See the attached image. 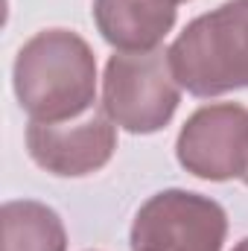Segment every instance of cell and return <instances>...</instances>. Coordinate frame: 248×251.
<instances>
[{
    "mask_svg": "<svg viewBox=\"0 0 248 251\" xmlns=\"http://www.w3.org/2000/svg\"><path fill=\"white\" fill-rule=\"evenodd\" d=\"M97 62L91 47L67 29L32 35L15 59V94L38 123H62L94 105Z\"/></svg>",
    "mask_w": 248,
    "mask_h": 251,
    "instance_id": "cell-1",
    "label": "cell"
},
{
    "mask_svg": "<svg viewBox=\"0 0 248 251\" xmlns=\"http://www.w3.org/2000/svg\"><path fill=\"white\" fill-rule=\"evenodd\" d=\"M175 82L196 97L248 88V0L196 18L170 47Z\"/></svg>",
    "mask_w": 248,
    "mask_h": 251,
    "instance_id": "cell-2",
    "label": "cell"
},
{
    "mask_svg": "<svg viewBox=\"0 0 248 251\" xmlns=\"http://www.w3.org/2000/svg\"><path fill=\"white\" fill-rule=\"evenodd\" d=\"M102 102L108 117L125 131L149 134L170 123L178 108V82L170 53H120L105 64Z\"/></svg>",
    "mask_w": 248,
    "mask_h": 251,
    "instance_id": "cell-3",
    "label": "cell"
},
{
    "mask_svg": "<svg viewBox=\"0 0 248 251\" xmlns=\"http://www.w3.org/2000/svg\"><path fill=\"white\" fill-rule=\"evenodd\" d=\"M225 210L198 193L164 190L134 216L131 251H222Z\"/></svg>",
    "mask_w": 248,
    "mask_h": 251,
    "instance_id": "cell-4",
    "label": "cell"
},
{
    "mask_svg": "<svg viewBox=\"0 0 248 251\" xmlns=\"http://www.w3.org/2000/svg\"><path fill=\"white\" fill-rule=\"evenodd\" d=\"M175 149L181 167L198 178H243L248 164V108L234 102L198 108L184 123Z\"/></svg>",
    "mask_w": 248,
    "mask_h": 251,
    "instance_id": "cell-5",
    "label": "cell"
},
{
    "mask_svg": "<svg viewBox=\"0 0 248 251\" xmlns=\"http://www.w3.org/2000/svg\"><path fill=\"white\" fill-rule=\"evenodd\" d=\"M32 161L53 176H88L108 164L117 146V131L108 111L88 108L85 114L62 123H38L26 128Z\"/></svg>",
    "mask_w": 248,
    "mask_h": 251,
    "instance_id": "cell-6",
    "label": "cell"
},
{
    "mask_svg": "<svg viewBox=\"0 0 248 251\" xmlns=\"http://www.w3.org/2000/svg\"><path fill=\"white\" fill-rule=\"evenodd\" d=\"M102 38L125 53H146L173 29L175 6L167 0H94Z\"/></svg>",
    "mask_w": 248,
    "mask_h": 251,
    "instance_id": "cell-7",
    "label": "cell"
},
{
    "mask_svg": "<svg viewBox=\"0 0 248 251\" xmlns=\"http://www.w3.org/2000/svg\"><path fill=\"white\" fill-rule=\"evenodd\" d=\"M3 251H64L67 237L56 210L41 201H6L0 210Z\"/></svg>",
    "mask_w": 248,
    "mask_h": 251,
    "instance_id": "cell-8",
    "label": "cell"
},
{
    "mask_svg": "<svg viewBox=\"0 0 248 251\" xmlns=\"http://www.w3.org/2000/svg\"><path fill=\"white\" fill-rule=\"evenodd\" d=\"M234 251H248V240H243V243H240V246H237Z\"/></svg>",
    "mask_w": 248,
    "mask_h": 251,
    "instance_id": "cell-9",
    "label": "cell"
},
{
    "mask_svg": "<svg viewBox=\"0 0 248 251\" xmlns=\"http://www.w3.org/2000/svg\"><path fill=\"white\" fill-rule=\"evenodd\" d=\"M243 181L248 184V164H246V173H243Z\"/></svg>",
    "mask_w": 248,
    "mask_h": 251,
    "instance_id": "cell-10",
    "label": "cell"
},
{
    "mask_svg": "<svg viewBox=\"0 0 248 251\" xmlns=\"http://www.w3.org/2000/svg\"><path fill=\"white\" fill-rule=\"evenodd\" d=\"M167 3H173V6H175V3H184V0H167Z\"/></svg>",
    "mask_w": 248,
    "mask_h": 251,
    "instance_id": "cell-11",
    "label": "cell"
}]
</instances>
